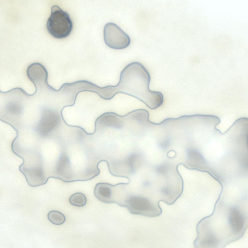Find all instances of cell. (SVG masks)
Wrapping results in <instances>:
<instances>
[{"label": "cell", "mask_w": 248, "mask_h": 248, "mask_svg": "<svg viewBox=\"0 0 248 248\" xmlns=\"http://www.w3.org/2000/svg\"><path fill=\"white\" fill-rule=\"evenodd\" d=\"M118 184L113 185L106 183L100 182L95 185L94 190V196L98 200L106 203H115L114 199V191Z\"/></svg>", "instance_id": "obj_6"}, {"label": "cell", "mask_w": 248, "mask_h": 248, "mask_svg": "<svg viewBox=\"0 0 248 248\" xmlns=\"http://www.w3.org/2000/svg\"><path fill=\"white\" fill-rule=\"evenodd\" d=\"M47 30L55 38L62 39L68 36L73 28V23L68 14L58 6H53L46 23Z\"/></svg>", "instance_id": "obj_3"}, {"label": "cell", "mask_w": 248, "mask_h": 248, "mask_svg": "<svg viewBox=\"0 0 248 248\" xmlns=\"http://www.w3.org/2000/svg\"><path fill=\"white\" fill-rule=\"evenodd\" d=\"M47 217L50 222L56 225L62 224L66 219L65 216L62 213L56 210L50 211L48 213Z\"/></svg>", "instance_id": "obj_7"}, {"label": "cell", "mask_w": 248, "mask_h": 248, "mask_svg": "<svg viewBox=\"0 0 248 248\" xmlns=\"http://www.w3.org/2000/svg\"><path fill=\"white\" fill-rule=\"evenodd\" d=\"M70 203L74 206L81 207L85 205L86 203V198L85 195L81 192H77L72 195L69 199Z\"/></svg>", "instance_id": "obj_8"}, {"label": "cell", "mask_w": 248, "mask_h": 248, "mask_svg": "<svg viewBox=\"0 0 248 248\" xmlns=\"http://www.w3.org/2000/svg\"><path fill=\"white\" fill-rule=\"evenodd\" d=\"M248 201H230L219 196L209 215L197 225L194 242L199 248H224L241 238L248 227Z\"/></svg>", "instance_id": "obj_1"}, {"label": "cell", "mask_w": 248, "mask_h": 248, "mask_svg": "<svg viewBox=\"0 0 248 248\" xmlns=\"http://www.w3.org/2000/svg\"><path fill=\"white\" fill-rule=\"evenodd\" d=\"M150 74L145 67L138 62H131L122 70L119 82L116 85L99 87L98 94L102 99L109 100L117 93L133 97L144 103L148 108L155 109L163 103L162 93L151 90Z\"/></svg>", "instance_id": "obj_2"}, {"label": "cell", "mask_w": 248, "mask_h": 248, "mask_svg": "<svg viewBox=\"0 0 248 248\" xmlns=\"http://www.w3.org/2000/svg\"><path fill=\"white\" fill-rule=\"evenodd\" d=\"M158 201H152L145 197L131 196L127 198L121 206L126 208L131 213L149 217L160 215L162 209Z\"/></svg>", "instance_id": "obj_4"}, {"label": "cell", "mask_w": 248, "mask_h": 248, "mask_svg": "<svg viewBox=\"0 0 248 248\" xmlns=\"http://www.w3.org/2000/svg\"><path fill=\"white\" fill-rule=\"evenodd\" d=\"M104 38L106 44L115 49H123L130 44L129 36L115 23L109 22L105 25L103 30Z\"/></svg>", "instance_id": "obj_5"}]
</instances>
